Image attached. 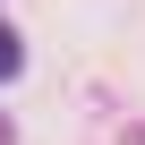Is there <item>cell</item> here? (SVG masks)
Listing matches in <instances>:
<instances>
[{"label": "cell", "mask_w": 145, "mask_h": 145, "mask_svg": "<svg viewBox=\"0 0 145 145\" xmlns=\"http://www.w3.org/2000/svg\"><path fill=\"white\" fill-rule=\"evenodd\" d=\"M17 68H26V43H17V26H0V86H9Z\"/></svg>", "instance_id": "1"}, {"label": "cell", "mask_w": 145, "mask_h": 145, "mask_svg": "<svg viewBox=\"0 0 145 145\" xmlns=\"http://www.w3.org/2000/svg\"><path fill=\"white\" fill-rule=\"evenodd\" d=\"M0 145H9V137H0Z\"/></svg>", "instance_id": "2"}]
</instances>
